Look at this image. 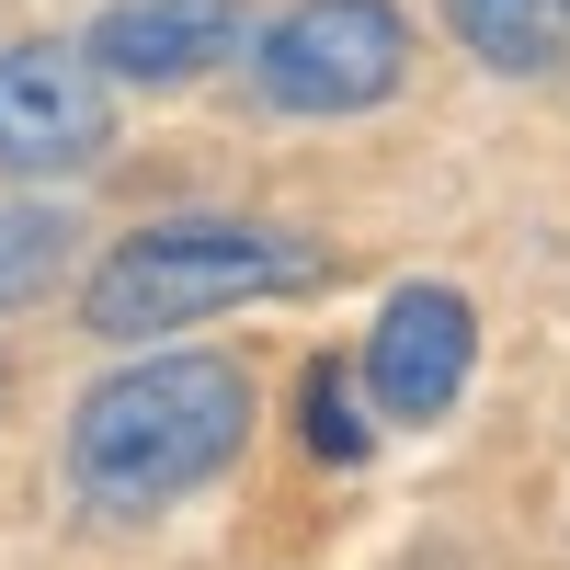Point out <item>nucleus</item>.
I'll return each mask as SVG.
<instances>
[{
    "instance_id": "1",
    "label": "nucleus",
    "mask_w": 570,
    "mask_h": 570,
    "mask_svg": "<svg viewBox=\"0 0 570 570\" xmlns=\"http://www.w3.org/2000/svg\"><path fill=\"white\" fill-rule=\"evenodd\" d=\"M252 434V376L217 354H137L69 411V480L91 513H160L206 491Z\"/></svg>"
},
{
    "instance_id": "2",
    "label": "nucleus",
    "mask_w": 570,
    "mask_h": 570,
    "mask_svg": "<svg viewBox=\"0 0 570 570\" xmlns=\"http://www.w3.org/2000/svg\"><path fill=\"white\" fill-rule=\"evenodd\" d=\"M320 240L297 228H263V217H171V228H137V240L104 252V274L80 285V320L104 343H149V331H195L240 297H285V285H320Z\"/></svg>"
},
{
    "instance_id": "3",
    "label": "nucleus",
    "mask_w": 570,
    "mask_h": 570,
    "mask_svg": "<svg viewBox=\"0 0 570 570\" xmlns=\"http://www.w3.org/2000/svg\"><path fill=\"white\" fill-rule=\"evenodd\" d=\"M400 69H411V23L389 0H297L252 46L263 104H285V115H365L400 91Z\"/></svg>"
},
{
    "instance_id": "4",
    "label": "nucleus",
    "mask_w": 570,
    "mask_h": 570,
    "mask_svg": "<svg viewBox=\"0 0 570 570\" xmlns=\"http://www.w3.org/2000/svg\"><path fill=\"white\" fill-rule=\"evenodd\" d=\"M115 149V80L80 46H0V171H91Z\"/></svg>"
},
{
    "instance_id": "5",
    "label": "nucleus",
    "mask_w": 570,
    "mask_h": 570,
    "mask_svg": "<svg viewBox=\"0 0 570 570\" xmlns=\"http://www.w3.org/2000/svg\"><path fill=\"white\" fill-rule=\"evenodd\" d=\"M468 365H480V320H468L456 285H400L389 308H376L365 331V400L376 422H445L456 389H468Z\"/></svg>"
},
{
    "instance_id": "6",
    "label": "nucleus",
    "mask_w": 570,
    "mask_h": 570,
    "mask_svg": "<svg viewBox=\"0 0 570 570\" xmlns=\"http://www.w3.org/2000/svg\"><path fill=\"white\" fill-rule=\"evenodd\" d=\"M228 46H240V0H115L91 23L80 58L104 80H137V91H171V80H206Z\"/></svg>"
},
{
    "instance_id": "7",
    "label": "nucleus",
    "mask_w": 570,
    "mask_h": 570,
    "mask_svg": "<svg viewBox=\"0 0 570 570\" xmlns=\"http://www.w3.org/2000/svg\"><path fill=\"white\" fill-rule=\"evenodd\" d=\"M445 23L480 69H513V80L570 58V0H445Z\"/></svg>"
},
{
    "instance_id": "8",
    "label": "nucleus",
    "mask_w": 570,
    "mask_h": 570,
    "mask_svg": "<svg viewBox=\"0 0 570 570\" xmlns=\"http://www.w3.org/2000/svg\"><path fill=\"white\" fill-rule=\"evenodd\" d=\"M69 240L80 228L58 206H23V195H0V308H35L46 285L69 274Z\"/></svg>"
},
{
    "instance_id": "9",
    "label": "nucleus",
    "mask_w": 570,
    "mask_h": 570,
    "mask_svg": "<svg viewBox=\"0 0 570 570\" xmlns=\"http://www.w3.org/2000/svg\"><path fill=\"white\" fill-rule=\"evenodd\" d=\"M297 422H308V445H320L331 468H354V456H365V411H354V376H343V365H308Z\"/></svg>"
}]
</instances>
